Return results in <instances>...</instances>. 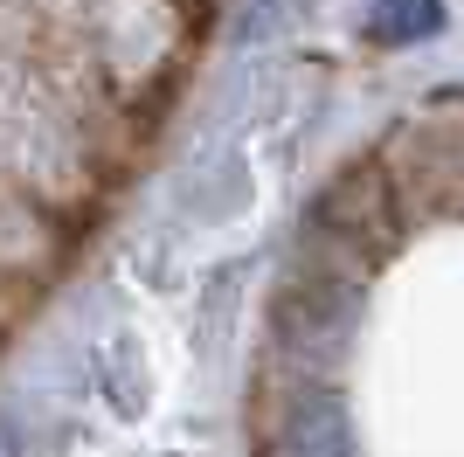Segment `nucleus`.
<instances>
[{"instance_id": "obj_1", "label": "nucleus", "mask_w": 464, "mask_h": 457, "mask_svg": "<svg viewBox=\"0 0 464 457\" xmlns=\"http://www.w3.org/2000/svg\"><path fill=\"white\" fill-rule=\"evenodd\" d=\"M353 312H361L353 285H340L333 270H305V277H291L285 298H277V340H285L291 354H305V361H326V354L347 346Z\"/></svg>"}, {"instance_id": "obj_2", "label": "nucleus", "mask_w": 464, "mask_h": 457, "mask_svg": "<svg viewBox=\"0 0 464 457\" xmlns=\"http://www.w3.org/2000/svg\"><path fill=\"white\" fill-rule=\"evenodd\" d=\"M264 457H353V423H347V402L305 381L277 402V423H271V443Z\"/></svg>"}, {"instance_id": "obj_3", "label": "nucleus", "mask_w": 464, "mask_h": 457, "mask_svg": "<svg viewBox=\"0 0 464 457\" xmlns=\"http://www.w3.org/2000/svg\"><path fill=\"white\" fill-rule=\"evenodd\" d=\"M437 28H444V0H374V7H368V35L395 42V49L437 35Z\"/></svg>"}]
</instances>
